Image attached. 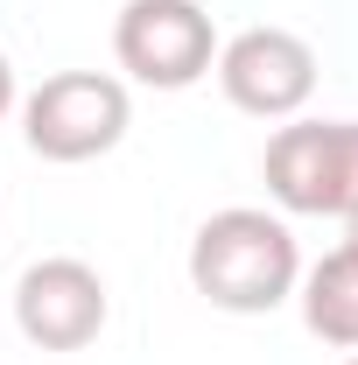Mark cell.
Returning a JSON list of instances; mask_svg holds the SVG:
<instances>
[{
  "mask_svg": "<svg viewBox=\"0 0 358 365\" xmlns=\"http://www.w3.org/2000/svg\"><path fill=\"white\" fill-rule=\"evenodd\" d=\"M352 365H358V359H352Z\"/></svg>",
  "mask_w": 358,
  "mask_h": 365,
  "instance_id": "30bf717a",
  "label": "cell"
},
{
  "mask_svg": "<svg viewBox=\"0 0 358 365\" xmlns=\"http://www.w3.org/2000/svg\"><path fill=\"white\" fill-rule=\"evenodd\" d=\"M344 246H352V253H358V211H352V218H344Z\"/></svg>",
  "mask_w": 358,
  "mask_h": 365,
  "instance_id": "9c48e42d",
  "label": "cell"
},
{
  "mask_svg": "<svg viewBox=\"0 0 358 365\" xmlns=\"http://www.w3.org/2000/svg\"><path fill=\"white\" fill-rule=\"evenodd\" d=\"M120 71L155 91H190L218 63V29L197 0H127L113 21Z\"/></svg>",
  "mask_w": 358,
  "mask_h": 365,
  "instance_id": "277c9868",
  "label": "cell"
},
{
  "mask_svg": "<svg viewBox=\"0 0 358 365\" xmlns=\"http://www.w3.org/2000/svg\"><path fill=\"white\" fill-rule=\"evenodd\" d=\"M7 106H14V63L0 56V120H7Z\"/></svg>",
  "mask_w": 358,
  "mask_h": 365,
  "instance_id": "ba28073f",
  "label": "cell"
},
{
  "mask_svg": "<svg viewBox=\"0 0 358 365\" xmlns=\"http://www.w3.org/2000/svg\"><path fill=\"white\" fill-rule=\"evenodd\" d=\"M302 323H310L323 344L358 351V253L337 246L302 274Z\"/></svg>",
  "mask_w": 358,
  "mask_h": 365,
  "instance_id": "52a82bcc",
  "label": "cell"
},
{
  "mask_svg": "<svg viewBox=\"0 0 358 365\" xmlns=\"http://www.w3.org/2000/svg\"><path fill=\"white\" fill-rule=\"evenodd\" d=\"M127 85L106 71H56L29 91L21 106V134L43 162H98L127 140Z\"/></svg>",
  "mask_w": 358,
  "mask_h": 365,
  "instance_id": "3957f363",
  "label": "cell"
},
{
  "mask_svg": "<svg viewBox=\"0 0 358 365\" xmlns=\"http://www.w3.org/2000/svg\"><path fill=\"white\" fill-rule=\"evenodd\" d=\"M302 281V253H295V232L253 211V204H232V211H211L197 239H190V288L211 302V309H232V317H267L295 295Z\"/></svg>",
  "mask_w": 358,
  "mask_h": 365,
  "instance_id": "6da1fadb",
  "label": "cell"
},
{
  "mask_svg": "<svg viewBox=\"0 0 358 365\" xmlns=\"http://www.w3.org/2000/svg\"><path fill=\"white\" fill-rule=\"evenodd\" d=\"M218 85L239 113L253 120H295L316 91V49L295 29H239L232 43H218Z\"/></svg>",
  "mask_w": 358,
  "mask_h": 365,
  "instance_id": "5b68a950",
  "label": "cell"
},
{
  "mask_svg": "<svg viewBox=\"0 0 358 365\" xmlns=\"http://www.w3.org/2000/svg\"><path fill=\"white\" fill-rule=\"evenodd\" d=\"M267 197L295 218H352L358 211V120H295L260 155Z\"/></svg>",
  "mask_w": 358,
  "mask_h": 365,
  "instance_id": "7a4b0ae2",
  "label": "cell"
},
{
  "mask_svg": "<svg viewBox=\"0 0 358 365\" xmlns=\"http://www.w3.org/2000/svg\"><path fill=\"white\" fill-rule=\"evenodd\" d=\"M14 323L36 351H85L91 337L106 330V281L98 267L56 253L14 281Z\"/></svg>",
  "mask_w": 358,
  "mask_h": 365,
  "instance_id": "8992f818",
  "label": "cell"
}]
</instances>
